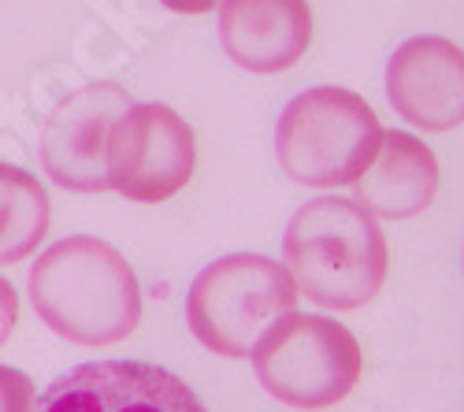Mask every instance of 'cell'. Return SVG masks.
<instances>
[{"label": "cell", "instance_id": "obj_1", "mask_svg": "<svg viewBox=\"0 0 464 412\" xmlns=\"http://www.w3.org/2000/svg\"><path fill=\"white\" fill-rule=\"evenodd\" d=\"M30 305L49 331L79 346L123 342L141 320V290L127 256L90 235L49 245L30 268Z\"/></svg>", "mask_w": 464, "mask_h": 412}, {"label": "cell", "instance_id": "obj_2", "mask_svg": "<svg viewBox=\"0 0 464 412\" xmlns=\"http://www.w3.org/2000/svg\"><path fill=\"white\" fill-rule=\"evenodd\" d=\"M283 256L297 290L334 312H353L375 302L391 268L379 219L345 197L301 205L286 223Z\"/></svg>", "mask_w": 464, "mask_h": 412}, {"label": "cell", "instance_id": "obj_3", "mask_svg": "<svg viewBox=\"0 0 464 412\" xmlns=\"http://www.w3.org/2000/svg\"><path fill=\"white\" fill-rule=\"evenodd\" d=\"M297 312V283L286 264L260 253H235L208 264L186 293V323L216 357H253L283 316Z\"/></svg>", "mask_w": 464, "mask_h": 412}, {"label": "cell", "instance_id": "obj_4", "mask_svg": "<svg viewBox=\"0 0 464 412\" xmlns=\"http://www.w3.org/2000/svg\"><path fill=\"white\" fill-rule=\"evenodd\" d=\"M379 141L382 127L368 101L342 86L301 90L276 127L283 171L316 190L357 182L375 160Z\"/></svg>", "mask_w": 464, "mask_h": 412}, {"label": "cell", "instance_id": "obj_5", "mask_svg": "<svg viewBox=\"0 0 464 412\" xmlns=\"http://www.w3.org/2000/svg\"><path fill=\"white\" fill-rule=\"evenodd\" d=\"M260 387L294 408L338 405L361 379V346L327 316L290 312L253 350Z\"/></svg>", "mask_w": 464, "mask_h": 412}, {"label": "cell", "instance_id": "obj_6", "mask_svg": "<svg viewBox=\"0 0 464 412\" xmlns=\"http://www.w3.org/2000/svg\"><path fill=\"white\" fill-rule=\"evenodd\" d=\"M198 145L189 123L168 104H134L115 120L104 149L108 190L138 205L175 197L193 175Z\"/></svg>", "mask_w": 464, "mask_h": 412}, {"label": "cell", "instance_id": "obj_7", "mask_svg": "<svg viewBox=\"0 0 464 412\" xmlns=\"http://www.w3.org/2000/svg\"><path fill=\"white\" fill-rule=\"evenodd\" d=\"M127 108H134V97L115 82H93L60 101L42 130V164L49 178L74 194L108 190L104 149Z\"/></svg>", "mask_w": 464, "mask_h": 412}, {"label": "cell", "instance_id": "obj_8", "mask_svg": "<svg viewBox=\"0 0 464 412\" xmlns=\"http://www.w3.org/2000/svg\"><path fill=\"white\" fill-rule=\"evenodd\" d=\"M34 412H208L179 376L145 360L79 364L37 398Z\"/></svg>", "mask_w": 464, "mask_h": 412}, {"label": "cell", "instance_id": "obj_9", "mask_svg": "<svg viewBox=\"0 0 464 412\" xmlns=\"http://www.w3.org/2000/svg\"><path fill=\"white\" fill-rule=\"evenodd\" d=\"M386 97L420 130H453L464 123V49L423 34L401 42L386 63Z\"/></svg>", "mask_w": 464, "mask_h": 412}, {"label": "cell", "instance_id": "obj_10", "mask_svg": "<svg viewBox=\"0 0 464 412\" xmlns=\"http://www.w3.org/2000/svg\"><path fill=\"white\" fill-rule=\"evenodd\" d=\"M219 42L227 56L246 71H286L313 42L308 0H223Z\"/></svg>", "mask_w": 464, "mask_h": 412}, {"label": "cell", "instance_id": "obj_11", "mask_svg": "<svg viewBox=\"0 0 464 412\" xmlns=\"http://www.w3.org/2000/svg\"><path fill=\"white\" fill-rule=\"evenodd\" d=\"M357 205L375 219H409L435 201L439 160L416 134L382 130L379 153L353 182Z\"/></svg>", "mask_w": 464, "mask_h": 412}, {"label": "cell", "instance_id": "obj_12", "mask_svg": "<svg viewBox=\"0 0 464 412\" xmlns=\"http://www.w3.org/2000/svg\"><path fill=\"white\" fill-rule=\"evenodd\" d=\"M53 205L42 178L15 164H0V268L26 260L49 235Z\"/></svg>", "mask_w": 464, "mask_h": 412}, {"label": "cell", "instance_id": "obj_13", "mask_svg": "<svg viewBox=\"0 0 464 412\" xmlns=\"http://www.w3.org/2000/svg\"><path fill=\"white\" fill-rule=\"evenodd\" d=\"M37 408V394L26 371L0 364V412H34Z\"/></svg>", "mask_w": 464, "mask_h": 412}, {"label": "cell", "instance_id": "obj_14", "mask_svg": "<svg viewBox=\"0 0 464 412\" xmlns=\"http://www.w3.org/2000/svg\"><path fill=\"white\" fill-rule=\"evenodd\" d=\"M19 320V297H15V286L0 275V346L8 342V334Z\"/></svg>", "mask_w": 464, "mask_h": 412}, {"label": "cell", "instance_id": "obj_15", "mask_svg": "<svg viewBox=\"0 0 464 412\" xmlns=\"http://www.w3.org/2000/svg\"><path fill=\"white\" fill-rule=\"evenodd\" d=\"M160 5L171 8V12H182V15H201V12L219 8L223 0H160Z\"/></svg>", "mask_w": 464, "mask_h": 412}]
</instances>
